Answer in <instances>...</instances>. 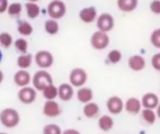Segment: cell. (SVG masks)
I'll list each match as a JSON object with an SVG mask.
<instances>
[{
  "instance_id": "1",
  "label": "cell",
  "mask_w": 160,
  "mask_h": 134,
  "mask_svg": "<svg viewBox=\"0 0 160 134\" xmlns=\"http://www.w3.org/2000/svg\"><path fill=\"white\" fill-rule=\"evenodd\" d=\"M20 121V114L13 108H6L0 111V122L7 129H13L18 126Z\"/></svg>"
},
{
  "instance_id": "2",
  "label": "cell",
  "mask_w": 160,
  "mask_h": 134,
  "mask_svg": "<svg viewBox=\"0 0 160 134\" xmlns=\"http://www.w3.org/2000/svg\"><path fill=\"white\" fill-rule=\"evenodd\" d=\"M32 84H33V88L35 90H40L42 91L44 88H46L47 86L53 84V77L46 70H38L33 75L31 79Z\"/></svg>"
},
{
  "instance_id": "3",
  "label": "cell",
  "mask_w": 160,
  "mask_h": 134,
  "mask_svg": "<svg viewBox=\"0 0 160 134\" xmlns=\"http://www.w3.org/2000/svg\"><path fill=\"white\" fill-rule=\"evenodd\" d=\"M88 74L83 68L76 67L69 74V84L75 88L83 87L85 84L87 83Z\"/></svg>"
},
{
  "instance_id": "4",
  "label": "cell",
  "mask_w": 160,
  "mask_h": 134,
  "mask_svg": "<svg viewBox=\"0 0 160 134\" xmlns=\"http://www.w3.org/2000/svg\"><path fill=\"white\" fill-rule=\"evenodd\" d=\"M47 13L53 20L62 18L66 14V5L62 0H53L47 6Z\"/></svg>"
},
{
  "instance_id": "5",
  "label": "cell",
  "mask_w": 160,
  "mask_h": 134,
  "mask_svg": "<svg viewBox=\"0 0 160 134\" xmlns=\"http://www.w3.org/2000/svg\"><path fill=\"white\" fill-rule=\"evenodd\" d=\"M90 43H91V46L94 49L102 51V49H107L108 45L110 44V38L108 35V33H104V32L101 31H96L91 35Z\"/></svg>"
},
{
  "instance_id": "6",
  "label": "cell",
  "mask_w": 160,
  "mask_h": 134,
  "mask_svg": "<svg viewBox=\"0 0 160 134\" xmlns=\"http://www.w3.org/2000/svg\"><path fill=\"white\" fill-rule=\"evenodd\" d=\"M34 59H35L36 65L40 67L41 70H47V68H49L53 65L54 56L51 52L42 49V51H38L35 54Z\"/></svg>"
},
{
  "instance_id": "7",
  "label": "cell",
  "mask_w": 160,
  "mask_h": 134,
  "mask_svg": "<svg viewBox=\"0 0 160 134\" xmlns=\"http://www.w3.org/2000/svg\"><path fill=\"white\" fill-rule=\"evenodd\" d=\"M97 27H98V31L104 32V33L111 31L114 27V18L112 17V14L107 12L101 13L97 18Z\"/></svg>"
},
{
  "instance_id": "8",
  "label": "cell",
  "mask_w": 160,
  "mask_h": 134,
  "mask_svg": "<svg viewBox=\"0 0 160 134\" xmlns=\"http://www.w3.org/2000/svg\"><path fill=\"white\" fill-rule=\"evenodd\" d=\"M107 109L110 114H114V116L121 114L124 110V101L118 96L110 97L107 100Z\"/></svg>"
},
{
  "instance_id": "9",
  "label": "cell",
  "mask_w": 160,
  "mask_h": 134,
  "mask_svg": "<svg viewBox=\"0 0 160 134\" xmlns=\"http://www.w3.org/2000/svg\"><path fill=\"white\" fill-rule=\"evenodd\" d=\"M18 99L24 105H31L36 100V90L30 86L20 88L18 91Z\"/></svg>"
},
{
  "instance_id": "10",
  "label": "cell",
  "mask_w": 160,
  "mask_h": 134,
  "mask_svg": "<svg viewBox=\"0 0 160 134\" xmlns=\"http://www.w3.org/2000/svg\"><path fill=\"white\" fill-rule=\"evenodd\" d=\"M43 114L47 118H57L62 114V107L55 100L46 101L43 106Z\"/></svg>"
},
{
  "instance_id": "11",
  "label": "cell",
  "mask_w": 160,
  "mask_h": 134,
  "mask_svg": "<svg viewBox=\"0 0 160 134\" xmlns=\"http://www.w3.org/2000/svg\"><path fill=\"white\" fill-rule=\"evenodd\" d=\"M140 103H142V108L144 109L155 110L159 106V97L155 92H147L140 99Z\"/></svg>"
},
{
  "instance_id": "12",
  "label": "cell",
  "mask_w": 160,
  "mask_h": 134,
  "mask_svg": "<svg viewBox=\"0 0 160 134\" xmlns=\"http://www.w3.org/2000/svg\"><path fill=\"white\" fill-rule=\"evenodd\" d=\"M124 109L127 113L132 114V116H137L142 111V103L138 98L135 97H131L124 102Z\"/></svg>"
},
{
  "instance_id": "13",
  "label": "cell",
  "mask_w": 160,
  "mask_h": 134,
  "mask_svg": "<svg viewBox=\"0 0 160 134\" xmlns=\"http://www.w3.org/2000/svg\"><path fill=\"white\" fill-rule=\"evenodd\" d=\"M73 87L69 83H64L57 87V98L62 101H69L73 97Z\"/></svg>"
},
{
  "instance_id": "14",
  "label": "cell",
  "mask_w": 160,
  "mask_h": 134,
  "mask_svg": "<svg viewBox=\"0 0 160 134\" xmlns=\"http://www.w3.org/2000/svg\"><path fill=\"white\" fill-rule=\"evenodd\" d=\"M31 79H32V77H31V75H30V73L28 72V70H18L13 76L14 84L20 88L29 86L30 83H31Z\"/></svg>"
},
{
  "instance_id": "15",
  "label": "cell",
  "mask_w": 160,
  "mask_h": 134,
  "mask_svg": "<svg viewBox=\"0 0 160 134\" xmlns=\"http://www.w3.org/2000/svg\"><path fill=\"white\" fill-rule=\"evenodd\" d=\"M79 18L80 20L85 23H91L98 18L97 9L94 7H86L79 11Z\"/></svg>"
},
{
  "instance_id": "16",
  "label": "cell",
  "mask_w": 160,
  "mask_h": 134,
  "mask_svg": "<svg viewBox=\"0 0 160 134\" xmlns=\"http://www.w3.org/2000/svg\"><path fill=\"white\" fill-rule=\"evenodd\" d=\"M127 64H128V67L132 70H134V72H140L146 66V60L140 55H133L128 58Z\"/></svg>"
},
{
  "instance_id": "17",
  "label": "cell",
  "mask_w": 160,
  "mask_h": 134,
  "mask_svg": "<svg viewBox=\"0 0 160 134\" xmlns=\"http://www.w3.org/2000/svg\"><path fill=\"white\" fill-rule=\"evenodd\" d=\"M82 113L86 118L88 119H94L100 114V107L98 106V103L90 101V102L86 103L82 108Z\"/></svg>"
},
{
  "instance_id": "18",
  "label": "cell",
  "mask_w": 160,
  "mask_h": 134,
  "mask_svg": "<svg viewBox=\"0 0 160 134\" xmlns=\"http://www.w3.org/2000/svg\"><path fill=\"white\" fill-rule=\"evenodd\" d=\"M77 99L79 102L86 103L90 102L93 99V91L90 87H80L77 91Z\"/></svg>"
},
{
  "instance_id": "19",
  "label": "cell",
  "mask_w": 160,
  "mask_h": 134,
  "mask_svg": "<svg viewBox=\"0 0 160 134\" xmlns=\"http://www.w3.org/2000/svg\"><path fill=\"white\" fill-rule=\"evenodd\" d=\"M98 126L101 131L103 132H109L113 129L114 126V120L111 116L109 114H103L99 118L98 121Z\"/></svg>"
},
{
  "instance_id": "20",
  "label": "cell",
  "mask_w": 160,
  "mask_h": 134,
  "mask_svg": "<svg viewBox=\"0 0 160 134\" xmlns=\"http://www.w3.org/2000/svg\"><path fill=\"white\" fill-rule=\"evenodd\" d=\"M138 0H118V7L123 12H132L137 8Z\"/></svg>"
},
{
  "instance_id": "21",
  "label": "cell",
  "mask_w": 160,
  "mask_h": 134,
  "mask_svg": "<svg viewBox=\"0 0 160 134\" xmlns=\"http://www.w3.org/2000/svg\"><path fill=\"white\" fill-rule=\"evenodd\" d=\"M32 62H33V56L30 53L21 54V55H19V57L17 58V65H18V67L20 70H23L30 68L32 65Z\"/></svg>"
},
{
  "instance_id": "22",
  "label": "cell",
  "mask_w": 160,
  "mask_h": 134,
  "mask_svg": "<svg viewBox=\"0 0 160 134\" xmlns=\"http://www.w3.org/2000/svg\"><path fill=\"white\" fill-rule=\"evenodd\" d=\"M140 114H142V120L144 121L146 124H148V125L155 124L156 120H157V113L155 112V110L142 109V111H140Z\"/></svg>"
},
{
  "instance_id": "23",
  "label": "cell",
  "mask_w": 160,
  "mask_h": 134,
  "mask_svg": "<svg viewBox=\"0 0 160 134\" xmlns=\"http://www.w3.org/2000/svg\"><path fill=\"white\" fill-rule=\"evenodd\" d=\"M44 29L46 31V33H48L49 35H55L59 31V24H58V22L56 20L48 19V20L45 21Z\"/></svg>"
},
{
  "instance_id": "24",
  "label": "cell",
  "mask_w": 160,
  "mask_h": 134,
  "mask_svg": "<svg viewBox=\"0 0 160 134\" xmlns=\"http://www.w3.org/2000/svg\"><path fill=\"white\" fill-rule=\"evenodd\" d=\"M25 9H27V14L30 19H35L36 17H38L41 11V8L38 3H29V1L25 3Z\"/></svg>"
},
{
  "instance_id": "25",
  "label": "cell",
  "mask_w": 160,
  "mask_h": 134,
  "mask_svg": "<svg viewBox=\"0 0 160 134\" xmlns=\"http://www.w3.org/2000/svg\"><path fill=\"white\" fill-rule=\"evenodd\" d=\"M42 94L46 101L55 100V99L57 98V87H56L54 84H52V85L47 86L46 88H44V89L42 90Z\"/></svg>"
},
{
  "instance_id": "26",
  "label": "cell",
  "mask_w": 160,
  "mask_h": 134,
  "mask_svg": "<svg viewBox=\"0 0 160 134\" xmlns=\"http://www.w3.org/2000/svg\"><path fill=\"white\" fill-rule=\"evenodd\" d=\"M18 32L23 36H29L33 33V27L27 21H22L18 24Z\"/></svg>"
},
{
  "instance_id": "27",
  "label": "cell",
  "mask_w": 160,
  "mask_h": 134,
  "mask_svg": "<svg viewBox=\"0 0 160 134\" xmlns=\"http://www.w3.org/2000/svg\"><path fill=\"white\" fill-rule=\"evenodd\" d=\"M12 44H13V39H12L11 34L8 32H1L0 33V45L3 49H9Z\"/></svg>"
},
{
  "instance_id": "28",
  "label": "cell",
  "mask_w": 160,
  "mask_h": 134,
  "mask_svg": "<svg viewBox=\"0 0 160 134\" xmlns=\"http://www.w3.org/2000/svg\"><path fill=\"white\" fill-rule=\"evenodd\" d=\"M14 47L17 49V51L21 54H27L28 53V47H29V43L25 39H18L14 41Z\"/></svg>"
},
{
  "instance_id": "29",
  "label": "cell",
  "mask_w": 160,
  "mask_h": 134,
  "mask_svg": "<svg viewBox=\"0 0 160 134\" xmlns=\"http://www.w3.org/2000/svg\"><path fill=\"white\" fill-rule=\"evenodd\" d=\"M62 127L58 124H55V123L46 124L43 127V134H62Z\"/></svg>"
},
{
  "instance_id": "30",
  "label": "cell",
  "mask_w": 160,
  "mask_h": 134,
  "mask_svg": "<svg viewBox=\"0 0 160 134\" xmlns=\"http://www.w3.org/2000/svg\"><path fill=\"white\" fill-rule=\"evenodd\" d=\"M7 12L10 17H18L22 12V5L19 3H13L8 6Z\"/></svg>"
},
{
  "instance_id": "31",
  "label": "cell",
  "mask_w": 160,
  "mask_h": 134,
  "mask_svg": "<svg viewBox=\"0 0 160 134\" xmlns=\"http://www.w3.org/2000/svg\"><path fill=\"white\" fill-rule=\"evenodd\" d=\"M108 59L111 64H118L122 59V53L118 49H112L108 54Z\"/></svg>"
},
{
  "instance_id": "32",
  "label": "cell",
  "mask_w": 160,
  "mask_h": 134,
  "mask_svg": "<svg viewBox=\"0 0 160 134\" xmlns=\"http://www.w3.org/2000/svg\"><path fill=\"white\" fill-rule=\"evenodd\" d=\"M150 42L156 49H160V29H156L151 32Z\"/></svg>"
},
{
  "instance_id": "33",
  "label": "cell",
  "mask_w": 160,
  "mask_h": 134,
  "mask_svg": "<svg viewBox=\"0 0 160 134\" xmlns=\"http://www.w3.org/2000/svg\"><path fill=\"white\" fill-rule=\"evenodd\" d=\"M151 66L153 67L155 70L160 72V53H156L151 57Z\"/></svg>"
},
{
  "instance_id": "34",
  "label": "cell",
  "mask_w": 160,
  "mask_h": 134,
  "mask_svg": "<svg viewBox=\"0 0 160 134\" xmlns=\"http://www.w3.org/2000/svg\"><path fill=\"white\" fill-rule=\"evenodd\" d=\"M150 8V11L155 14H159L160 13V0H153L151 1V3L149 5Z\"/></svg>"
},
{
  "instance_id": "35",
  "label": "cell",
  "mask_w": 160,
  "mask_h": 134,
  "mask_svg": "<svg viewBox=\"0 0 160 134\" xmlns=\"http://www.w3.org/2000/svg\"><path fill=\"white\" fill-rule=\"evenodd\" d=\"M8 6H9L8 0H0V13H3V12L7 11Z\"/></svg>"
},
{
  "instance_id": "36",
  "label": "cell",
  "mask_w": 160,
  "mask_h": 134,
  "mask_svg": "<svg viewBox=\"0 0 160 134\" xmlns=\"http://www.w3.org/2000/svg\"><path fill=\"white\" fill-rule=\"evenodd\" d=\"M62 134H81V133L76 129H67L65 131H62Z\"/></svg>"
},
{
  "instance_id": "37",
  "label": "cell",
  "mask_w": 160,
  "mask_h": 134,
  "mask_svg": "<svg viewBox=\"0 0 160 134\" xmlns=\"http://www.w3.org/2000/svg\"><path fill=\"white\" fill-rule=\"evenodd\" d=\"M3 78H5V76H3L2 70H0V84H1L3 81Z\"/></svg>"
},
{
  "instance_id": "38",
  "label": "cell",
  "mask_w": 160,
  "mask_h": 134,
  "mask_svg": "<svg viewBox=\"0 0 160 134\" xmlns=\"http://www.w3.org/2000/svg\"><path fill=\"white\" fill-rule=\"evenodd\" d=\"M2 52H1V49H0V62H1V60H2Z\"/></svg>"
},
{
  "instance_id": "39",
  "label": "cell",
  "mask_w": 160,
  "mask_h": 134,
  "mask_svg": "<svg viewBox=\"0 0 160 134\" xmlns=\"http://www.w3.org/2000/svg\"><path fill=\"white\" fill-rule=\"evenodd\" d=\"M40 0H29V3H38Z\"/></svg>"
},
{
  "instance_id": "40",
  "label": "cell",
  "mask_w": 160,
  "mask_h": 134,
  "mask_svg": "<svg viewBox=\"0 0 160 134\" xmlns=\"http://www.w3.org/2000/svg\"><path fill=\"white\" fill-rule=\"evenodd\" d=\"M0 134H8V133H6V132H0Z\"/></svg>"
}]
</instances>
